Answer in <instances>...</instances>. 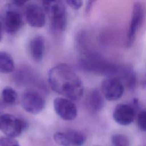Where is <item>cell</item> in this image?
Here are the masks:
<instances>
[{
    "label": "cell",
    "instance_id": "3",
    "mask_svg": "<svg viewBox=\"0 0 146 146\" xmlns=\"http://www.w3.org/2000/svg\"><path fill=\"white\" fill-rule=\"evenodd\" d=\"M21 8L12 1L5 6L0 13V23L2 29L10 35L18 33L24 23L23 14Z\"/></svg>",
    "mask_w": 146,
    "mask_h": 146
},
{
    "label": "cell",
    "instance_id": "5",
    "mask_svg": "<svg viewBox=\"0 0 146 146\" xmlns=\"http://www.w3.org/2000/svg\"><path fill=\"white\" fill-rule=\"evenodd\" d=\"M27 127L23 119L9 113L2 114L0 121V129L6 136L15 138L19 136Z\"/></svg>",
    "mask_w": 146,
    "mask_h": 146
},
{
    "label": "cell",
    "instance_id": "2",
    "mask_svg": "<svg viewBox=\"0 0 146 146\" xmlns=\"http://www.w3.org/2000/svg\"><path fill=\"white\" fill-rule=\"evenodd\" d=\"M79 66L84 71L106 75L108 77H117L121 67L105 60L94 52L87 54L80 59Z\"/></svg>",
    "mask_w": 146,
    "mask_h": 146
},
{
    "label": "cell",
    "instance_id": "17",
    "mask_svg": "<svg viewBox=\"0 0 146 146\" xmlns=\"http://www.w3.org/2000/svg\"><path fill=\"white\" fill-rule=\"evenodd\" d=\"M1 102L5 105H14L18 99L17 92L11 87H6L2 91Z\"/></svg>",
    "mask_w": 146,
    "mask_h": 146
},
{
    "label": "cell",
    "instance_id": "7",
    "mask_svg": "<svg viewBox=\"0 0 146 146\" xmlns=\"http://www.w3.org/2000/svg\"><path fill=\"white\" fill-rule=\"evenodd\" d=\"M101 91L104 97L109 101L120 99L124 94V86L116 77H107L102 82Z\"/></svg>",
    "mask_w": 146,
    "mask_h": 146
},
{
    "label": "cell",
    "instance_id": "14",
    "mask_svg": "<svg viewBox=\"0 0 146 146\" xmlns=\"http://www.w3.org/2000/svg\"><path fill=\"white\" fill-rule=\"evenodd\" d=\"M86 104L87 108L94 112L100 111L104 104L102 94L98 89H94L87 95L86 99Z\"/></svg>",
    "mask_w": 146,
    "mask_h": 146
},
{
    "label": "cell",
    "instance_id": "20",
    "mask_svg": "<svg viewBox=\"0 0 146 146\" xmlns=\"http://www.w3.org/2000/svg\"><path fill=\"white\" fill-rule=\"evenodd\" d=\"M0 146H20L18 142L14 138L7 136L0 137Z\"/></svg>",
    "mask_w": 146,
    "mask_h": 146
},
{
    "label": "cell",
    "instance_id": "18",
    "mask_svg": "<svg viewBox=\"0 0 146 146\" xmlns=\"http://www.w3.org/2000/svg\"><path fill=\"white\" fill-rule=\"evenodd\" d=\"M111 142L113 146H129L128 139L122 134H114L111 137Z\"/></svg>",
    "mask_w": 146,
    "mask_h": 146
},
{
    "label": "cell",
    "instance_id": "25",
    "mask_svg": "<svg viewBox=\"0 0 146 146\" xmlns=\"http://www.w3.org/2000/svg\"><path fill=\"white\" fill-rule=\"evenodd\" d=\"M2 113H1L0 112V121H1V116H2Z\"/></svg>",
    "mask_w": 146,
    "mask_h": 146
},
{
    "label": "cell",
    "instance_id": "12",
    "mask_svg": "<svg viewBox=\"0 0 146 146\" xmlns=\"http://www.w3.org/2000/svg\"><path fill=\"white\" fill-rule=\"evenodd\" d=\"M136 112V111L131 104H119L115 107L112 116L117 123L127 125L133 121Z\"/></svg>",
    "mask_w": 146,
    "mask_h": 146
},
{
    "label": "cell",
    "instance_id": "24",
    "mask_svg": "<svg viewBox=\"0 0 146 146\" xmlns=\"http://www.w3.org/2000/svg\"><path fill=\"white\" fill-rule=\"evenodd\" d=\"M2 25L0 23V42L1 40H2Z\"/></svg>",
    "mask_w": 146,
    "mask_h": 146
},
{
    "label": "cell",
    "instance_id": "13",
    "mask_svg": "<svg viewBox=\"0 0 146 146\" xmlns=\"http://www.w3.org/2000/svg\"><path fill=\"white\" fill-rule=\"evenodd\" d=\"M45 48L44 38L42 36L36 35L33 37L29 43L30 54L36 62L42 60Z\"/></svg>",
    "mask_w": 146,
    "mask_h": 146
},
{
    "label": "cell",
    "instance_id": "8",
    "mask_svg": "<svg viewBox=\"0 0 146 146\" xmlns=\"http://www.w3.org/2000/svg\"><path fill=\"white\" fill-rule=\"evenodd\" d=\"M144 15V7L140 2H135L133 6L131 19L126 39V46L131 47L135 39L136 33L140 27Z\"/></svg>",
    "mask_w": 146,
    "mask_h": 146
},
{
    "label": "cell",
    "instance_id": "6",
    "mask_svg": "<svg viewBox=\"0 0 146 146\" xmlns=\"http://www.w3.org/2000/svg\"><path fill=\"white\" fill-rule=\"evenodd\" d=\"M21 105L24 110L28 113L38 114L44 109L45 101L40 93L33 90H29L22 96Z\"/></svg>",
    "mask_w": 146,
    "mask_h": 146
},
{
    "label": "cell",
    "instance_id": "1",
    "mask_svg": "<svg viewBox=\"0 0 146 146\" xmlns=\"http://www.w3.org/2000/svg\"><path fill=\"white\" fill-rule=\"evenodd\" d=\"M51 88L71 100H79L84 92L83 83L74 70L69 65L60 63L52 67L48 73Z\"/></svg>",
    "mask_w": 146,
    "mask_h": 146
},
{
    "label": "cell",
    "instance_id": "19",
    "mask_svg": "<svg viewBox=\"0 0 146 146\" xmlns=\"http://www.w3.org/2000/svg\"><path fill=\"white\" fill-rule=\"evenodd\" d=\"M137 124L141 130L146 132V110H142L138 113Z\"/></svg>",
    "mask_w": 146,
    "mask_h": 146
},
{
    "label": "cell",
    "instance_id": "9",
    "mask_svg": "<svg viewBox=\"0 0 146 146\" xmlns=\"http://www.w3.org/2000/svg\"><path fill=\"white\" fill-rule=\"evenodd\" d=\"M46 14L42 6L36 3L27 4L24 11V16L27 22L31 27L36 28L44 26L46 22Z\"/></svg>",
    "mask_w": 146,
    "mask_h": 146
},
{
    "label": "cell",
    "instance_id": "11",
    "mask_svg": "<svg viewBox=\"0 0 146 146\" xmlns=\"http://www.w3.org/2000/svg\"><path fill=\"white\" fill-rule=\"evenodd\" d=\"M53 137L56 143L61 146H82L86 141L85 135L76 130L57 132Z\"/></svg>",
    "mask_w": 146,
    "mask_h": 146
},
{
    "label": "cell",
    "instance_id": "10",
    "mask_svg": "<svg viewBox=\"0 0 146 146\" xmlns=\"http://www.w3.org/2000/svg\"><path fill=\"white\" fill-rule=\"evenodd\" d=\"M53 104L55 112L62 119L70 121L76 118L78 110L76 105L71 100L58 97L54 100Z\"/></svg>",
    "mask_w": 146,
    "mask_h": 146
},
{
    "label": "cell",
    "instance_id": "23",
    "mask_svg": "<svg viewBox=\"0 0 146 146\" xmlns=\"http://www.w3.org/2000/svg\"><path fill=\"white\" fill-rule=\"evenodd\" d=\"M141 86L143 88H146V74L143 76L141 79Z\"/></svg>",
    "mask_w": 146,
    "mask_h": 146
},
{
    "label": "cell",
    "instance_id": "22",
    "mask_svg": "<svg viewBox=\"0 0 146 146\" xmlns=\"http://www.w3.org/2000/svg\"><path fill=\"white\" fill-rule=\"evenodd\" d=\"M95 1H88L86 5V12L87 14H89L90 13L91 7L92 6V4Z\"/></svg>",
    "mask_w": 146,
    "mask_h": 146
},
{
    "label": "cell",
    "instance_id": "16",
    "mask_svg": "<svg viewBox=\"0 0 146 146\" xmlns=\"http://www.w3.org/2000/svg\"><path fill=\"white\" fill-rule=\"evenodd\" d=\"M14 70V62L12 56L7 52L0 51V72L9 74Z\"/></svg>",
    "mask_w": 146,
    "mask_h": 146
},
{
    "label": "cell",
    "instance_id": "15",
    "mask_svg": "<svg viewBox=\"0 0 146 146\" xmlns=\"http://www.w3.org/2000/svg\"><path fill=\"white\" fill-rule=\"evenodd\" d=\"M119 78L127 88L133 90L137 83V76L133 68L129 66H121L116 77Z\"/></svg>",
    "mask_w": 146,
    "mask_h": 146
},
{
    "label": "cell",
    "instance_id": "21",
    "mask_svg": "<svg viewBox=\"0 0 146 146\" xmlns=\"http://www.w3.org/2000/svg\"><path fill=\"white\" fill-rule=\"evenodd\" d=\"M66 3L69 6L72 8L74 10H79L83 5V1H67Z\"/></svg>",
    "mask_w": 146,
    "mask_h": 146
},
{
    "label": "cell",
    "instance_id": "4",
    "mask_svg": "<svg viewBox=\"0 0 146 146\" xmlns=\"http://www.w3.org/2000/svg\"><path fill=\"white\" fill-rule=\"evenodd\" d=\"M42 7L50 18L52 29L57 32L63 31L67 23V13L64 3L59 1H43Z\"/></svg>",
    "mask_w": 146,
    "mask_h": 146
}]
</instances>
